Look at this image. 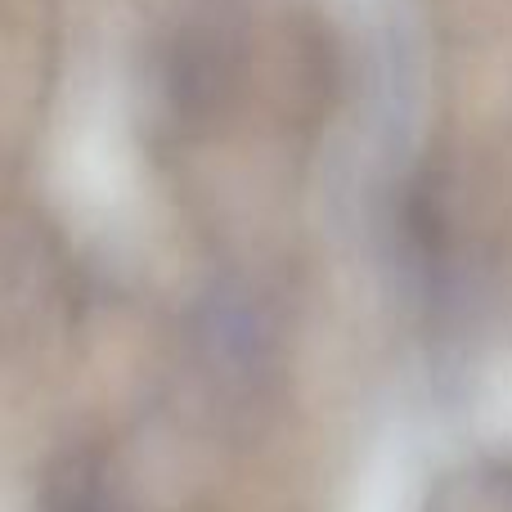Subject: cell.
<instances>
[{
    "instance_id": "obj_1",
    "label": "cell",
    "mask_w": 512,
    "mask_h": 512,
    "mask_svg": "<svg viewBox=\"0 0 512 512\" xmlns=\"http://www.w3.org/2000/svg\"><path fill=\"white\" fill-rule=\"evenodd\" d=\"M36 508L41 512H122L113 481H108V468L86 450L63 454V459L50 463Z\"/></svg>"
}]
</instances>
